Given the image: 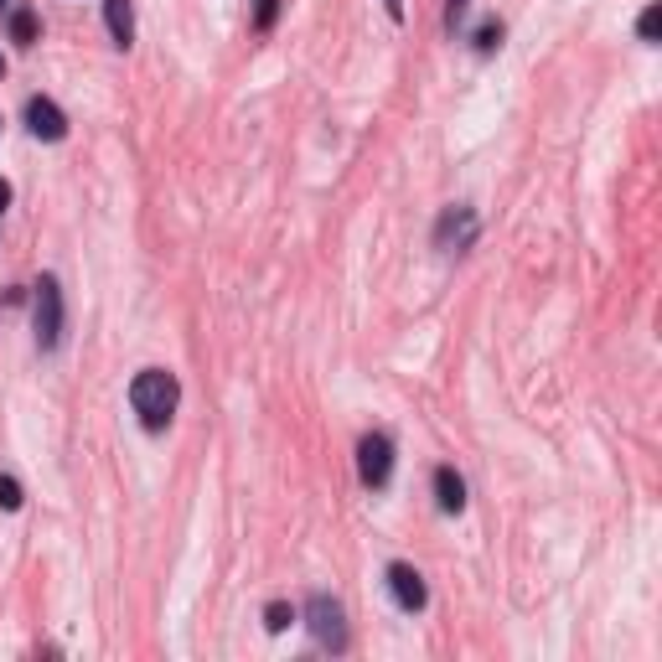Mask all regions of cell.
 <instances>
[{"label": "cell", "instance_id": "obj_1", "mask_svg": "<svg viewBox=\"0 0 662 662\" xmlns=\"http://www.w3.org/2000/svg\"><path fill=\"white\" fill-rule=\"evenodd\" d=\"M176 399H182V388H176V378L166 368H145L130 383V404H135V414H140L145 430H166L171 414H176Z\"/></svg>", "mask_w": 662, "mask_h": 662}, {"label": "cell", "instance_id": "obj_2", "mask_svg": "<svg viewBox=\"0 0 662 662\" xmlns=\"http://www.w3.org/2000/svg\"><path fill=\"white\" fill-rule=\"evenodd\" d=\"M37 342H42V347H57V342H63V290H57L52 275L37 280Z\"/></svg>", "mask_w": 662, "mask_h": 662}, {"label": "cell", "instance_id": "obj_3", "mask_svg": "<svg viewBox=\"0 0 662 662\" xmlns=\"http://www.w3.org/2000/svg\"><path fill=\"white\" fill-rule=\"evenodd\" d=\"M306 616H311V631H316V642L321 647H347V621H342V606L337 600H326V595H316L311 606H306Z\"/></svg>", "mask_w": 662, "mask_h": 662}, {"label": "cell", "instance_id": "obj_4", "mask_svg": "<svg viewBox=\"0 0 662 662\" xmlns=\"http://www.w3.org/2000/svg\"><path fill=\"white\" fill-rule=\"evenodd\" d=\"M357 471H363L368 487H383L388 471H394V440H388V435H368L363 445H357Z\"/></svg>", "mask_w": 662, "mask_h": 662}, {"label": "cell", "instance_id": "obj_5", "mask_svg": "<svg viewBox=\"0 0 662 662\" xmlns=\"http://www.w3.org/2000/svg\"><path fill=\"white\" fill-rule=\"evenodd\" d=\"M388 590H394V600H399L404 611H425V600H430L425 575H419V569H409V564H394V569H388Z\"/></svg>", "mask_w": 662, "mask_h": 662}, {"label": "cell", "instance_id": "obj_6", "mask_svg": "<svg viewBox=\"0 0 662 662\" xmlns=\"http://www.w3.org/2000/svg\"><path fill=\"white\" fill-rule=\"evenodd\" d=\"M26 125H32L37 140H63L68 135V119H63V109H57L52 99H32V104H26Z\"/></svg>", "mask_w": 662, "mask_h": 662}, {"label": "cell", "instance_id": "obj_7", "mask_svg": "<svg viewBox=\"0 0 662 662\" xmlns=\"http://www.w3.org/2000/svg\"><path fill=\"white\" fill-rule=\"evenodd\" d=\"M435 497H440V513H461L466 507V481L456 476V466L435 471Z\"/></svg>", "mask_w": 662, "mask_h": 662}, {"label": "cell", "instance_id": "obj_8", "mask_svg": "<svg viewBox=\"0 0 662 662\" xmlns=\"http://www.w3.org/2000/svg\"><path fill=\"white\" fill-rule=\"evenodd\" d=\"M104 16H109V32L119 47H130L135 37V16H130V0H104Z\"/></svg>", "mask_w": 662, "mask_h": 662}, {"label": "cell", "instance_id": "obj_9", "mask_svg": "<svg viewBox=\"0 0 662 662\" xmlns=\"http://www.w3.org/2000/svg\"><path fill=\"white\" fill-rule=\"evenodd\" d=\"M637 32H642V42H657V32H662V6H647V11H642Z\"/></svg>", "mask_w": 662, "mask_h": 662}, {"label": "cell", "instance_id": "obj_10", "mask_svg": "<svg viewBox=\"0 0 662 662\" xmlns=\"http://www.w3.org/2000/svg\"><path fill=\"white\" fill-rule=\"evenodd\" d=\"M11 32H16V42H32V37H37V21H32V11H16Z\"/></svg>", "mask_w": 662, "mask_h": 662}, {"label": "cell", "instance_id": "obj_11", "mask_svg": "<svg viewBox=\"0 0 662 662\" xmlns=\"http://www.w3.org/2000/svg\"><path fill=\"white\" fill-rule=\"evenodd\" d=\"M0 507H6V513H16V507H21V487H16L11 476H0Z\"/></svg>", "mask_w": 662, "mask_h": 662}, {"label": "cell", "instance_id": "obj_12", "mask_svg": "<svg viewBox=\"0 0 662 662\" xmlns=\"http://www.w3.org/2000/svg\"><path fill=\"white\" fill-rule=\"evenodd\" d=\"M290 621H295V616H290V606H280V600H275V606L264 611V626H269V631H285Z\"/></svg>", "mask_w": 662, "mask_h": 662}, {"label": "cell", "instance_id": "obj_13", "mask_svg": "<svg viewBox=\"0 0 662 662\" xmlns=\"http://www.w3.org/2000/svg\"><path fill=\"white\" fill-rule=\"evenodd\" d=\"M476 47H481V52L502 47V26H497V21H487V26H481V32H476Z\"/></svg>", "mask_w": 662, "mask_h": 662}, {"label": "cell", "instance_id": "obj_14", "mask_svg": "<svg viewBox=\"0 0 662 662\" xmlns=\"http://www.w3.org/2000/svg\"><path fill=\"white\" fill-rule=\"evenodd\" d=\"M466 21V0H445V32H456Z\"/></svg>", "mask_w": 662, "mask_h": 662}, {"label": "cell", "instance_id": "obj_15", "mask_svg": "<svg viewBox=\"0 0 662 662\" xmlns=\"http://www.w3.org/2000/svg\"><path fill=\"white\" fill-rule=\"evenodd\" d=\"M275 11H280V0H259V6H254V21H259V26H275Z\"/></svg>", "mask_w": 662, "mask_h": 662}, {"label": "cell", "instance_id": "obj_16", "mask_svg": "<svg viewBox=\"0 0 662 662\" xmlns=\"http://www.w3.org/2000/svg\"><path fill=\"white\" fill-rule=\"evenodd\" d=\"M11 207V182H0V213Z\"/></svg>", "mask_w": 662, "mask_h": 662}, {"label": "cell", "instance_id": "obj_17", "mask_svg": "<svg viewBox=\"0 0 662 662\" xmlns=\"http://www.w3.org/2000/svg\"><path fill=\"white\" fill-rule=\"evenodd\" d=\"M388 16H394V21H399V16H404V0H388Z\"/></svg>", "mask_w": 662, "mask_h": 662}, {"label": "cell", "instance_id": "obj_18", "mask_svg": "<svg viewBox=\"0 0 662 662\" xmlns=\"http://www.w3.org/2000/svg\"><path fill=\"white\" fill-rule=\"evenodd\" d=\"M0 73H6V63H0Z\"/></svg>", "mask_w": 662, "mask_h": 662}]
</instances>
